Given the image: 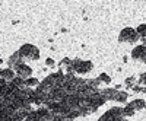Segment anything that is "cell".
<instances>
[{
  "instance_id": "obj_13",
  "label": "cell",
  "mask_w": 146,
  "mask_h": 121,
  "mask_svg": "<svg viewBox=\"0 0 146 121\" xmlns=\"http://www.w3.org/2000/svg\"><path fill=\"white\" fill-rule=\"evenodd\" d=\"M127 99H129V93L124 92V91H118V93H117V96H115V102H118V104H126Z\"/></svg>"
},
{
  "instance_id": "obj_6",
  "label": "cell",
  "mask_w": 146,
  "mask_h": 121,
  "mask_svg": "<svg viewBox=\"0 0 146 121\" xmlns=\"http://www.w3.org/2000/svg\"><path fill=\"white\" fill-rule=\"evenodd\" d=\"M15 71H16V76L18 77H22V79H29V77H32V69L27 64V63H21L16 69H15Z\"/></svg>"
},
{
  "instance_id": "obj_10",
  "label": "cell",
  "mask_w": 146,
  "mask_h": 121,
  "mask_svg": "<svg viewBox=\"0 0 146 121\" xmlns=\"http://www.w3.org/2000/svg\"><path fill=\"white\" fill-rule=\"evenodd\" d=\"M117 93H118V91L115 88H107V89L101 91V95L105 101H115Z\"/></svg>"
},
{
  "instance_id": "obj_17",
  "label": "cell",
  "mask_w": 146,
  "mask_h": 121,
  "mask_svg": "<svg viewBox=\"0 0 146 121\" xmlns=\"http://www.w3.org/2000/svg\"><path fill=\"white\" fill-rule=\"evenodd\" d=\"M72 64H73V61H72V60H70L69 57H64V58L62 60V61L58 63L60 69H66V70H67V69H69V67H70Z\"/></svg>"
},
{
  "instance_id": "obj_15",
  "label": "cell",
  "mask_w": 146,
  "mask_h": 121,
  "mask_svg": "<svg viewBox=\"0 0 146 121\" xmlns=\"http://www.w3.org/2000/svg\"><path fill=\"white\" fill-rule=\"evenodd\" d=\"M100 83H101V80L98 77H96V79H89V80H86V86L91 88V89H94V91H96V89H98V86H100Z\"/></svg>"
},
{
  "instance_id": "obj_19",
  "label": "cell",
  "mask_w": 146,
  "mask_h": 121,
  "mask_svg": "<svg viewBox=\"0 0 146 121\" xmlns=\"http://www.w3.org/2000/svg\"><path fill=\"white\" fill-rule=\"evenodd\" d=\"M135 82H136V79L133 77V76H131V77H127V79L124 80V83H126V86H127V88H131V89H133V88L136 86V85H135Z\"/></svg>"
},
{
  "instance_id": "obj_20",
  "label": "cell",
  "mask_w": 146,
  "mask_h": 121,
  "mask_svg": "<svg viewBox=\"0 0 146 121\" xmlns=\"http://www.w3.org/2000/svg\"><path fill=\"white\" fill-rule=\"evenodd\" d=\"M133 92H139V93H146V86H135Z\"/></svg>"
},
{
  "instance_id": "obj_18",
  "label": "cell",
  "mask_w": 146,
  "mask_h": 121,
  "mask_svg": "<svg viewBox=\"0 0 146 121\" xmlns=\"http://www.w3.org/2000/svg\"><path fill=\"white\" fill-rule=\"evenodd\" d=\"M98 79L101 80V83H105V85L111 83V76H108L107 73H101V75L98 76Z\"/></svg>"
},
{
  "instance_id": "obj_8",
  "label": "cell",
  "mask_w": 146,
  "mask_h": 121,
  "mask_svg": "<svg viewBox=\"0 0 146 121\" xmlns=\"http://www.w3.org/2000/svg\"><path fill=\"white\" fill-rule=\"evenodd\" d=\"M0 77H2V80L10 83V82H13L15 77H16V71H13V69H3L2 71H0Z\"/></svg>"
},
{
  "instance_id": "obj_23",
  "label": "cell",
  "mask_w": 146,
  "mask_h": 121,
  "mask_svg": "<svg viewBox=\"0 0 146 121\" xmlns=\"http://www.w3.org/2000/svg\"><path fill=\"white\" fill-rule=\"evenodd\" d=\"M113 121H129V120H126V117H120V118H115Z\"/></svg>"
},
{
  "instance_id": "obj_9",
  "label": "cell",
  "mask_w": 146,
  "mask_h": 121,
  "mask_svg": "<svg viewBox=\"0 0 146 121\" xmlns=\"http://www.w3.org/2000/svg\"><path fill=\"white\" fill-rule=\"evenodd\" d=\"M21 63H23V60H22L19 51H16L15 54H12V56L9 57V60H7V66H9V69H16Z\"/></svg>"
},
{
  "instance_id": "obj_1",
  "label": "cell",
  "mask_w": 146,
  "mask_h": 121,
  "mask_svg": "<svg viewBox=\"0 0 146 121\" xmlns=\"http://www.w3.org/2000/svg\"><path fill=\"white\" fill-rule=\"evenodd\" d=\"M94 69V64L89 60H73V64L67 69V73H78L86 75Z\"/></svg>"
},
{
  "instance_id": "obj_22",
  "label": "cell",
  "mask_w": 146,
  "mask_h": 121,
  "mask_svg": "<svg viewBox=\"0 0 146 121\" xmlns=\"http://www.w3.org/2000/svg\"><path fill=\"white\" fill-rule=\"evenodd\" d=\"M139 83L143 85V86H146V71H145L143 75H140V77H139Z\"/></svg>"
},
{
  "instance_id": "obj_4",
  "label": "cell",
  "mask_w": 146,
  "mask_h": 121,
  "mask_svg": "<svg viewBox=\"0 0 146 121\" xmlns=\"http://www.w3.org/2000/svg\"><path fill=\"white\" fill-rule=\"evenodd\" d=\"M120 117H124L123 114V108H120V106H113L111 110H108L107 112H104L98 121H113L115 118H120Z\"/></svg>"
},
{
  "instance_id": "obj_2",
  "label": "cell",
  "mask_w": 146,
  "mask_h": 121,
  "mask_svg": "<svg viewBox=\"0 0 146 121\" xmlns=\"http://www.w3.org/2000/svg\"><path fill=\"white\" fill-rule=\"evenodd\" d=\"M19 54L22 60H31V61H36L40 58V50L38 47H35L32 44H23L19 48Z\"/></svg>"
},
{
  "instance_id": "obj_11",
  "label": "cell",
  "mask_w": 146,
  "mask_h": 121,
  "mask_svg": "<svg viewBox=\"0 0 146 121\" xmlns=\"http://www.w3.org/2000/svg\"><path fill=\"white\" fill-rule=\"evenodd\" d=\"M130 105L135 108V111L146 110V101H145V99H133V101L130 102Z\"/></svg>"
},
{
  "instance_id": "obj_12",
  "label": "cell",
  "mask_w": 146,
  "mask_h": 121,
  "mask_svg": "<svg viewBox=\"0 0 146 121\" xmlns=\"http://www.w3.org/2000/svg\"><path fill=\"white\" fill-rule=\"evenodd\" d=\"M137 34H139V38L143 42V45H146V23H140V25L136 28Z\"/></svg>"
},
{
  "instance_id": "obj_14",
  "label": "cell",
  "mask_w": 146,
  "mask_h": 121,
  "mask_svg": "<svg viewBox=\"0 0 146 121\" xmlns=\"http://www.w3.org/2000/svg\"><path fill=\"white\" fill-rule=\"evenodd\" d=\"M25 83H27V88H38L40 85H41V82L38 80V79H35V77H29V79H27L25 80Z\"/></svg>"
},
{
  "instance_id": "obj_5",
  "label": "cell",
  "mask_w": 146,
  "mask_h": 121,
  "mask_svg": "<svg viewBox=\"0 0 146 121\" xmlns=\"http://www.w3.org/2000/svg\"><path fill=\"white\" fill-rule=\"evenodd\" d=\"M131 58L139 63H146V45H137L131 50Z\"/></svg>"
},
{
  "instance_id": "obj_16",
  "label": "cell",
  "mask_w": 146,
  "mask_h": 121,
  "mask_svg": "<svg viewBox=\"0 0 146 121\" xmlns=\"http://www.w3.org/2000/svg\"><path fill=\"white\" fill-rule=\"evenodd\" d=\"M123 114H124V117H133V115L136 114V111H135V108H133L130 104H127L123 108Z\"/></svg>"
},
{
  "instance_id": "obj_3",
  "label": "cell",
  "mask_w": 146,
  "mask_h": 121,
  "mask_svg": "<svg viewBox=\"0 0 146 121\" xmlns=\"http://www.w3.org/2000/svg\"><path fill=\"white\" fill-rule=\"evenodd\" d=\"M140 38H139V34L135 28H123L120 31V35H118V42H126V44H135L137 42Z\"/></svg>"
},
{
  "instance_id": "obj_7",
  "label": "cell",
  "mask_w": 146,
  "mask_h": 121,
  "mask_svg": "<svg viewBox=\"0 0 146 121\" xmlns=\"http://www.w3.org/2000/svg\"><path fill=\"white\" fill-rule=\"evenodd\" d=\"M105 102H107V101L102 98L101 92H95V93H92V95L89 96V104H91V105H94L95 108H100V106H102Z\"/></svg>"
},
{
  "instance_id": "obj_21",
  "label": "cell",
  "mask_w": 146,
  "mask_h": 121,
  "mask_svg": "<svg viewBox=\"0 0 146 121\" xmlns=\"http://www.w3.org/2000/svg\"><path fill=\"white\" fill-rule=\"evenodd\" d=\"M45 66H48V67H54V66H56V61H54L53 58L48 57V58L45 60Z\"/></svg>"
}]
</instances>
